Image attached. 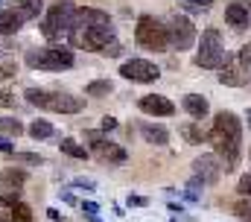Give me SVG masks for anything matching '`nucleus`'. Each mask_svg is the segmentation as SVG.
Returning <instances> with one entry per match:
<instances>
[{
  "label": "nucleus",
  "mask_w": 251,
  "mask_h": 222,
  "mask_svg": "<svg viewBox=\"0 0 251 222\" xmlns=\"http://www.w3.org/2000/svg\"><path fill=\"white\" fill-rule=\"evenodd\" d=\"M24 27V18L15 9H0V35H15Z\"/></svg>",
  "instance_id": "nucleus-17"
},
{
  "label": "nucleus",
  "mask_w": 251,
  "mask_h": 222,
  "mask_svg": "<svg viewBox=\"0 0 251 222\" xmlns=\"http://www.w3.org/2000/svg\"><path fill=\"white\" fill-rule=\"evenodd\" d=\"M120 76L123 79H131V82H155L158 76H161V70H158V64L155 61H146V58H128L120 64Z\"/></svg>",
  "instance_id": "nucleus-9"
},
{
  "label": "nucleus",
  "mask_w": 251,
  "mask_h": 222,
  "mask_svg": "<svg viewBox=\"0 0 251 222\" xmlns=\"http://www.w3.org/2000/svg\"><path fill=\"white\" fill-rule=\"evenodd\" d=\"M53 123L50 120H32V126H29V135L35 138V140H50L53 138Z\"/></svg>",
  "instance_id": "nucleus-20"
},
{
  "label": "nucleus",
  "mask_w": 251,
  "mask_h": 222,
  "mask_svg": "<svg viewBox=\"0 0 251 222\" xmlns=\"http://www.w3.org/2000/svg\"><path fill=\"white\" fill-rule=\"evenodd\" d=\"M210 6H213V0H181V12L184 15H204V12H210Z\"/></svg>",
  "instance_id": "nucleus-22"
},
{
  "label": "nucleus",
  "mask_w": 251,
  "mask_h": 222,
  "mask_svg": "<svg viewBox=\"0 0 251 222\" xmlns=\"http://www.w3.org/2000/svg\"><path fill=\"white\" fill-rule=\"evenodd\" d=\"M24 132V126H21V120L18 117H0V138H18Z\"/></svg>",
  "instance_id": "nucleus-21"
},
{
  "label": "nucleus",
  "mask_w": 251,
  "mask_h": 222,
  "mask_svg": "<svg viewBox=\"0 0 251 222\" xmlns=\"http://www.w3.org/2000/svg\"><path fill=\"white\" fill-rule=\"evenodd\" d=\"M178 132H181V138H184L187 143H193V146H199V143H204V140L210 138V135H207V132L199 126V123H184Z\"/></svg>",
  "instance_id": "nucleus-19"
},
{
  "label": "nucleus",
  "mask_w": 251,
  "mask_h": 222,
  "mask_svg": "<svg viewBox=\"0 0 251 222\" xmlns=\"http://www.w3.org/2000/svg\"><path fill=\"white\" fill-rule=\"evenodd\" d=\"M73 15H76V6H73L70 0H56V3L44 12L41 32H44L47 38L70 35V29H73Z\"/></svg>",
  "instance_id": "nucleus-6"
},
{
  "label": "nucleus",
  "mask_w": 251,
  "mask_h": 222,
  "mask_svg": "<svg viewBox=\"0 0 251 222\" xmlns=\"http://www.w3.org/2000/svg\"><path fill=\"white\" fill-rule=\"evenodd\" d=\"M137 109L143 114H149V117H173L176 114V103L161 97V94H146V97L137 100Z\"/></svg>",
  "instance_id": "nucleus-12"
},
{
  "label": "nucleus",
  "mask_w": 251,
  "mask_h": 222,
  "mask_svg": "<svg viewBox=\"0 0 251 222\" xmlns=\"http://www.w3.org/2000/svg\"><path fill=\"white\" fill-rule=\"evenodd\" d=\"M213 149H216V158L222 161V169L231 172L240 166V152H243V123L237 114L231 111H219L213 117V129L207 132Z\"/></svg>",
  "instance_id": "nucleus-1"
},
{
  "label": "nucleus",
  "mask_w": 251,
  "mask_h": 222,
  "mask_svg": "<svg viewBox=\"0 0 251 222\" xmlns=\"http://www.w3.org/2000/svg\"><path fill=\"white\" fill-rule=\"evenodd\" d=\"M3 3H6V0H0V9H3Z\"/></svg>",
  "instance_id": "nucleus-41"
},
{
  "label": "nucleus",
  "mask_w": 251,
  "mask_h": 222,
  "mask_svg": "<svg viewBox=\"0 0 251 222\" xmlns=\"http://www.w3.org/2000/svg\"><path fill=\"white\" fill-rule=\"evenodd\" d=\"M15 103H18V97L9 88H0V109H15Z\"/></svg>",
  "instance_id": "nucleus-32"
},
{
  "label": "nucleus",
  "mask_w": 251,
  "mask_h": 222,
  "mask_svg": "<svg viewBox=\"0 0 251 222\" xmlns=\"http://www.w3.org/2000/svg\"><path fill=\"white\" fill-rule=\"evenodd\" d=\"M137 129H140V135H143L146 143H155V146H167V143H170V129H167V126H158V123H140Z\"/></svg>",
  "instance_id": "nucleus-14"
},
{
  "label": "nucleus",
  "mask_w": 251,
  "mask_h": 222,
  "mask_svg": "<svg viewBox=\"0 0 251 222\" xmlns=\"http://www.w3.org/2000/svg\"><path fill=\"white\" fill-rule=\"evenodd\" d=\"M0 178H3V184H9V187H15V190H18V187L26 181V172H24V169H18V166H15V169L9 166V169H3V172H0Z\"/></svg>",
  "instance_id": "nucleus-25"
},
{
  "label": "nucleus",
  "mask_w": 251,
  "mask_h": 222,
  "mask_svg": "<svg viewBox=\"0 0 251 222\" xmlns=\"http://www.w3.org/2000/svg\"><path fill=\"white\" fill-rule=\"evenodd\" d=\"M18 161H24V164H41V158L38 155H32V152H21V155H15Z\"/></svg>",
  "instance_id": "nucleus-34"
},
{
  "label": "nucleus",
  "mask_w": 251,
  "mask_h": 222,
  "mask_svg": "<svg viewBox=\"0 0 251 222\" xmlns=\"http://www.w3.org/2000/svg\"><path fill=\"white\" fill-rule=\"evenodd\" d=\"M82 211H85L88 217H97V214H100V205H97V202H82Z\"/></svg>",
  "instance_id": "nucleus-36"
},
{
  "label": "nucleus",
  "mask_w": 251,
  "mask_h": 222,
  "mask_svg": "<svg viewBox=\"0 0 251 222\" xmlns=\"http://www.w3.org/2000/svg\"><path fill=\"white\" fill-rule=\"evenodd\" d=\"M225 24L237 32H246L251 27V3L249 0H231L225 6Z\"/></svg>",
  "instance_id": "nucleus-10"
},
{
  "label": "nucleus",
  "mask_w": 251,
  "mask_h": 222,
  "mask_svg": "<svg viewBox=\"0 0 251 222\" xmlns=\"http://www.w3.org/2000/svg\"><path fill=\"white\" fill-rule=\"evenodd\" d=\"M222 58H225V41H222L219 29L207 27V29L201 32V38H199V53H196V64H199L201 70H219Z\"/></svg>",
  "instance_id": "nucleus-7"
},
{
  "label": "nucleus",
  "mask_w": 251,
  "mask_h": 222,
  "mask_svg": "<svg viewBox=\"0 0 251 222\" xmlns=\"http://www.w3.org/2000/svg\"><path fill=\"white\" fill-rule=\"evenodd\" d=\"M26 64L35 67V70H70L76 64V58H73L70 47L50 44V47H41V50H29L26 53Z\"/></svg>",
  "instance_id": "nucleus-4"
},
{
  "label": "nucleus",
  "mask_w": 251,
  "mask_h": 222,
  "mask_svg": "<svg viewBox=\"0 0 251 222\" xmlns=\"http://www.w3.org/2000/svg\"><path fill=\"white\" fill-rule=\"evenodd\" d=\"M15 64H0V79H9V76H15Z\"/></svg>",
  "instance_id": "nucleus-37"
},
{
  "label": "nucleus",
  "mask_w": 251,
  "mask_h": 222,
  "mask_svg": "<svg viewBox=\"0 0 251 222\" xmlns=\"http://www.w3.org/2000/svg\"><path fill=\"white\" fill-rule=\"evenodd\" d=\"M193 172H196V178H201V184H216L222 178V161L216 158V152L199 155L193 161Z\"/></svg>",
  "instance_id": "nucleus-11"
},
{
  "label": "nucleus",
  "mask_w": 251,
  "mask_h": 222,
  "mask_svg": "<svg viewBox=\"0 0 251 222\" xmlns=\"http://www.w3.org/2000/svg\"><path fill=\"white\" fill-rule=\"evenodd\" d=\"M237 64L243 73H251V44H243L240 53H237Z\"/></svg>",
  "instance_id": "nucleus-29"
},
{
  "label": "nucleus",
  "mask_w": 251,
  "mask_h": 222,
  "mask_svg": "<svg viewBox=\"0 0 251 222\" xmlns=\"http://www.w3.org/2000/svg\"><path fill=\"white\" fill-rule=\"evenodd\" d=\"M246 123H249V132H251V109L246 111Z\"/></svg>",
  "instance_id": "nucleus-40"
},
{
  "label": "nucleus",
  "mask_w": 251,
  "mask_h": 222,
  "mask_svg": "<svg viewBox=\"0 0 251 222\" xmlns=\"http://www.w3.org/2000/svg\"><path fill=\"white\" fill-rule=\"evenodd\" d=\"M201 187H204V184H201V178H196V175H193V178H190L187 184H184L181 196L187 199L190 205H196V202H199V196H201Z\"/></svg>",
  "instance_id": "nucleus-26"
},
{
  "label": "nucleus",
  "mask_w": 251,
  "mask_h": 222,
  "mask_svg": "<svg viewBox=\"0 0 251 222\" xmlns=\"http://www.w3.org/2000/svg\"><path fill=\"white\" fill-rule=\"evenodd\" d=\"M18 202H21V193H18V190H9V193L0 196V205H3V208H12V205H18Z\"/></svg>",
  "instance_id": "nucleus-33"
},
{
  "label": "nucleus",
  "mask_w": 251,
  "mask_h": 222,
  "mask_svg": "<svg viewBox=\"0 0 251 222\" xmlns=\"http://www.w3.org/2000/svg\"><path fill=\"white\" fill-rule=\"evenodd\" d=\"M12 149H15V146H12V140L0 138V152H3V155H12Z\"/></svg>",
  "instance_id": "nucleus-39"
},
{
  "label": "nucleus",
  "mask_w": 251,
  "mask_h": 222,
  "mask_svg": "<svg viewBox=\"0 0 251 222\" xmlns=\"http://www.w3.org/2000/svg\"><path fill=\"white\" fill-rule=\"evenodd\" d=\"M97 155H100L105 164H126V158H128V152H126L123 146H117V143H111V140H105V143L97 149Z\"/></svg>",
  "instance_id": "nucleus-16"
},
{
  "label": "nucleus",
  "mask_w": 251,
  "mask_h": 222,
  "mask_svg": "<svg viewBox=\"0 0 251 222\" xmlns=\"http://www.w3.org/2000/svg\"><path fill=\"white\" fill-rule=\"evenodd\" d=\"M181 109L187 111L193 120H204V117L210 114V103H207L201 94H187V97L181 100Z\"/></svg>",
  "instance_id": "nucleus-15"
},
{
  "label": "nucleus",
  "mask_w": 251,
  "mask_h": 222,
  "mask_svg": "<svg viewBox=\"0 0 251 222\" xmlns=\"http://www.w3.org/2000/svg\"><path fill=\"white\" fill-rule=\"evenodd\" d=\"M234 214H237V220L251 222V199H240V202L234 205Z\"/></svg>",
  "instance_id": "nucleus-30"
},
{
  "label": "nucleus",
  "mask_w": 251,
  "mask_h": 222,
  "mask_svg": "<svg viewBox=\"0 0 251 222\" xmlns=\"http://www.w3.org/2000/svg\"><path fill=\"white\" fill-rule=\"evenodd\" d=\"M24 97H26L29 106L44 109V111H56V114H79L85 109V100L76 97V94H67V91H38V88H29Z\"/></svg>",
  "instance_id": "nucleus-2"
},
{
  "label": "nucleus",
  "mask_w": 251,
  "mask_h": 222,
  "mask_svg": "<svg viewBox=\"0 0 251 222\" xmlns=\"http://www.w3.org/2000/svg\"><path fill=\"white\" fill-rule=\"evenodd\" d=\"M134 41L143 47V50H152V53H164L170 47V35H167V27L152 18V15H140L137 18V27H134Z\"/></svg>",
  "instance_id": "nucleus-5"
},
{
  "label": "nucleus",
  "mask_w": 251,
  "mask_h": 222,
  "mask_svg": "<svg viewBox=\"0 0 251 222\" xmlns=\"http://www.w3.org/2000/svg\"><path fill=\"white\" fill-rule=\"evenodd\" d=\"M117 129V120L114 117H102V132H114Z\"/></svg>",
  "instance_id": "nucleus-38"
},
{
  "label": "nucleus",
  "mask_w": 251,
  "mask_h": 222,
  "mask_svg": "<svg viewBox=\"0 0 251 222\" xmlns=\"http://www.w3.org/2000/svg\"><path fill=\"white\" fill-rule=\"evenodd\" d=\"M128 205H134V208H146V205H149V199H146V196L131 193V196H128Z\"/></svg>",
  "instance_id": "nucleus-35"
},
{
  "label": "nucleus",
  "mask_w": 251,
  "mask_h": 222,
  "mask_svg": "<svg viewBox=\"0 0 251 222\" xmlns=\"http://www.w3.org/2000/svg\"><path fill=\"white\" fill-rule=\"evenodd\" d=\"M85 143H88V146H91V149L97 152V149H100V146L105 143V135H102L100 129H88V132H85Z\"/></svg>",
  "instance_id": "nucleus-28"
},
{
  "label": "nucleus",
  "mask_w": 251,
  "mask_h": 222,
  "mask_svg": "<svg viewBox=\"0 0 251 222\" xmlns=\"http://www.w3.org/2000/svg\"><path fill=\"white\" fill-rule=\"evenodd\" d=\"M62 152H64V155H70V158H88V155H91V152H88V146L76 143L73 138H64V140H62Z\"/></svg>",
  "instance_id": "nucleus-23"
},
{
  "label": "nucleus",
  "mask_w": 251,
  "mask_h": 222,
  "mask_svg": "<svg viewBox=\"0 0 251 222\" xmlns=\"http://www.w3.org/2000/svg\"><path fill=\"white\" fill-rule=\"evenodd\" d=\"M88 97H108L111 94V79H94L91 85H85Z\"/></svg>",
  "instance_id": "nucleus-24"
},
{
  "label": "nucleus",
  "mask_w": 251,
  "mask_h": 222,
  "mask_svg": "<svg viewBox=\"0 0 251 222\" xmlns=\"http://www.w3.org/2000/svg\"><path fill=\"white\" fill-rule=\"evenodd\" d=\"M237 193H240L243 199H251V172H246V175L237 181Z\"/></svg>",
  "instance_id": "nucleus-31"
},
{
  "label": "nucleus",
  "mask_w": 251,
  "mask_h": 222,
  "mask_svg": "<svg viewBox=\"0 0 251 222\" xmlns=\"http://www.w3.org/2000/svg\"><path fill=\"white\" fill-rule=\"evenodd\" d=\"M167 35H170V47H176L178 53L181 50H190L193 44H196V27H193V21H190L187 15L181 12H176L173 18H170V24H167Z\"/></svg>",
  "instance_id": "nucleus-8"
},
{
  "label": "nucleus",
  "mask_w": 251,
  "mask_h": 222,
  "mask_svg": "<svg viewBox=\"0 0 251 222\" xmlns=\"http://www.w3.org/2000/svg\"><path fill=\"white\" fill-rule=\"evenodd\" d=\"M73 47L88 50V53H108L117 44V32L114 27H88V29H76L67 35Z\"/></svg>",
  "instance_id": "nucleus-3"
},
{
  "label": "nucleus",
  "mask_w": 251,
  "mask_h": 222,
  "mask_svg": "<svg viewBox=\"0 0 251 222\" xmlns=\"http://www.w3.org/2000/svg\"><path fill=\"white\" fill-rule=\"evenodd\" d=\"M12 3H15V12H18L24 21L38 18V15L44 12V3H41V0H12Z\"/></svg>",
  "instance_id": "nucleus-18"
},
{
  "label": "nucleus",
  "mask_w": 251,
  "mask_h": 222,
  "mask_svg": "<svg viewBox=\"0 0 251 222\" xmlns=\"http://www.w3.org/2000/svg\"><path fill=\"white\" fill-rule=\"evenodd\" d=\"M12 222H32V211H29L26 202L12 205Z\"/></svg>",
  "instance_id": "nucleus-27"
},
{
  "label": "nucleus",
  "mask_w": 251,
  "mask_h": 222,
  "mask_svg": "<svg viewBox=\"0 0 251 222\" xmlns=\"http://www.w3.org/2000/svg\"><path fill=\"white\" fill-rule=\"evenodd\" d=\"M219 82H222V85H228V88H243V82H246V73L240 70V64H237V56L225 53L222 64H219Z\"/></svg>",
  "instance_id": "nucleus-13"
}]
</instances>
